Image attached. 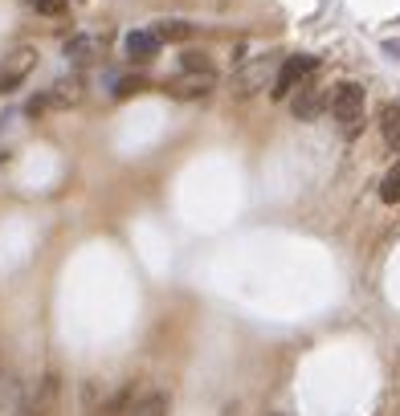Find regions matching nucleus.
Instances as JSON below:
<instances>
[{
	"mask_svg": "<svg viewBox=\"0 0 400 416\" xmlns=\"http://www.w3.org/2000/svg\"><path fill=\"white\" fill-rule=\"evenodd\" d=\"M172 98H180V102H188V98H205L209 90H216V74L212 69H184L180 78H172L164 86Z\"/></svg>",
	"mask_w": 400,
	"mask_h": 416,
	"instance_id": "obj_7",
	"label": "nucleus"
},
{
	"mask_svg": "<svg viewBox=\"0 0 400 416\" xmlns=\"http://www.w3.org/2000/svg\"><path fill=\"white\" fill-rule=\"evenodd\" d=\"M37 69V49L33 46H17L4 62H0V94H13L25 86V78Z\"/></svg>",
	"mask_w": 400,
	"mask_h": 416,
	"instance_id": "obj_4",
	"label": "nucleus"
},
{
	"mask_svg": "<svg viewBox=\"0 0 400 416\" xmlns=\"http://www.w3.org/2000/svg\"><path fill=\"white\" fill-rule=\"evenodd\" d=\"M160 46H164V41H160L151 29H131V33L123 37V53H127L131 62H151V57L160 53Z\"/></svg>",
	"mask_w": 400,
	"mask_h": 416,
	"instance_id": "obj_9",
	"label": "nucleus"
},
{
	"mask_svg": "<svg viewBox=\"0 0 400 416\" xmlns=\"http://www.w3.org/2000/svg\"><path fill=\"white\" fill-rule=\"evenodd\" d=\"M127 404H131V388H123L118 396H111V400L98 408V416H127Z\"/></svg>",
	"mask_w": 400,
	"mask_h": 416,
	"instance_id": "obj_15",
	"label": "nucleus"
},
{
	"mask_svg": "<svg viewBox=\"0 0 400 416\" xmlns=\"http://www.w3.org/2000/svg\"><path fill=\"white\" fill-rule=\"evenodd\" d=\"M380 200L384 204H400V163H392L380 180Z\"/></svg>",
	"mask_w": 400,
	"mask_h": 416,
	"instance_id": "obj_14",
	"label": "nucleus"
},
{
	"mask_svg": "<svg viewBox=\"0 0 400 416\" xmlns=\"http://www.w3.org/2000/svg\"><path fill=\"white\" fill-rule=\"evenodd\" d=\"M41 17H66V8H70V0H29Z\"/></svg>",
	"mask_w": 400,
	"mask_h": 416,
	"instance_id": "obj_16",
	"label": "nucleus"
},
{
	"mask_svg": "<svg viewBox=\"0 0 400 416\" xmlns=\"http://www.w3.org/2000/svg\"><path fill=\"white\" fill-rule=\"evenodd\" d=\"M184 69H209V62H205V53H184Z\"/></svg>",
	"mask_w": 400,
	"mask_h": 416,
	"instance_id": "obj_18",
	"label": "nucleus"
},
{
	"mask_svg": "<svg viewBox=\"0 0 400 416\" xmlns=\"http://www.w3.org/2000/svg\"><path fill=\"white\" fill-rule=\"evenodd\" d=\"M380 135H384V143L400 155V106L396 102H384V106H380Z\"/></svg>",
	"mask_w": 400,
	"mask_h": 416,
	"instance_id": "obj_11",
	"label": "nucleus"
},
{
	"mask_svg": "<svg viewBox=\"0 0 400 416\" xmlns=\"http://www.w3.org/2000/svg\"><path fill=\"white\" fill-rule=\"evenodd\" d=\"M364 111H368V90L359 82H339L331 90V115L339 123L343 139H355L364 131Z\"/></svg>",
	"mask_w": 400,
	"mask_h": 416,
	"instance_id": "obj_1",
	"label": "nucleus"
},
{
	"mask_svg": "<svg viewBox=\"0 0 400 416\" xmlns=\"http://www.w3.org/2000/svg\"><path fill=\"white\" fill-rule=\"evenodd\" d=\"M160 41H188V37H196V25H188V21H156V29H151Z\"/></svg>",
	"mask_w": 400,
	"mask_h": 416,
	"instance_id": "obj_13",
	"label": "nucleus"
},
{
	"mask_svg": "<svg viewBox=\"0 0 400 416\" xmlns=\"http://www.w3.org/2000/svg\"><path fill=\"white\" fill-rule=\"evenodd\" d=\"M147 82L143 78H123V82H115V98H131V94H139Z\"/></svg>",
	"mask_w": 400,
	"mask_h": 416,
	"instance_id": "obj_17",
	"label": "nucleus"
},
{
	"mask_svg": "<svg viewBox=\"0 0 400 416\" xmlns=\"http://www.w3.org/2000/svg\"><path fill=\"white\" fill-rule=\"evenodd\" d=\"M62 53H66L70 62H78V66H82V62H95L98 53H102V41H98L95 33H74L70 41L62 46Z\"/></svg>",
	"mask_w": 400,
	"mask_h": 416,
	"instance_id": "obj_10",
	"label": "nucleus"
},
{
	"mask_svg": "<svg viewBox=\"0 0 400 416\" xmlns=\"http://www.w3.org/2000/svg\"><path fill=\"white\" fill-rule=\"evenodd\" d=\"M82 98H86V78L70 74V78H57V82H53L46 94H37V98L29 102V115H46V111H70V106H78Z\"/></svg>",
	"mask_w": 400,
	"mask_h": 416,
	"instance_id": "obj_2",
	"label": "nucleus"
},
{
	"mask_svg": "<svg viewBox=\"0 0 400 416\" xmlns=\"http://www.w3.org/2000/svg\"><path fill=\"white\" fill-rule=\"evenodd\" d=\"M319 69V57H306V53H298V57H286L282 66L274 69V82H270V98L274 102H286L290 94H294V86L303 82L306 74H315Z\"/></svg>",
	"mask_w": 400,
	"mask_h": 416,
	"instance_id": "obj_3",
	"label": "nucleus"
},
{
	"mask_svg": "<svg viewBox=\"0 0 400 416\" xmlns=\"http://www.w3.org/2000/svg\"><path fill=\"white\" fill-rule=\"evenodd\" d=\"M384 49H388V53H396V57H400V41H384Z\"/></svg>",
	"mask_w": 400,
	"mask_h": 416,
	"instance_id": "obj_19",
	"label": "nucleus"
},
{
	"mask_svg": "<svg viewBox=\"0 0 400 416\" xmlns=\"http://www.w3.org/2000/svg\"><path fill=\"white\" fill-rule=\"evenodd\" d=\"M57 404H62V375L46 371L33 396L21 404V416H57Z\"/></svg>",
	"mask_w": 400,
	"mask_h": 416,
	"instance_id": "obj_5",
	"label": "nucleus"
},
{
	"mask_svg": "<svg viewBox=\"0 0 400 416\" xmlns=\"http://www.w3.org/2000/svg\"><path fill=\"white\" fill-rule=\"evenodd\" d=\"M298 94H290V111L294 118H303V123H315V118L323 115L331 106V86H319V82H310V86H294Z\"/></svg>",
	"mask_w": 400,
	"mask_h": 416,
	"instance_id": "obj_6",
	"label": "nucleus"
},
{
	"mask_svg": "<svg viewBox=\"0 0 400 416\" xmlns=\"http://www.w3.org/2000/svg\"><path fill=\"white\" fill-rule=\"evenodd\" d=\"M167 412H172V400L164 392H151L135 404H127V416H167Z\"/></svg>",
	"mask_w": 400,
	"mask_h": 416,
	"instance_id": "obj_12",
	"label": "nucleus"
},
{
	"mask_svg": "<svg viewBox=\"0 0 400 416\" xmlns=\"http://www.w3.org/2000/svg\"><path fill=\"white\" fill-rule=\"evenodd\" d=\"M274 82V62L270 57H258V62H249V66H241L233 74V94L237 98H249V94L265 90Z\"/></svg>",
	"mask_w": 400,
	"mask_h": 416,
	"instance_id": "obj_8",
	"label": "nucleus"
}]
</instances>
